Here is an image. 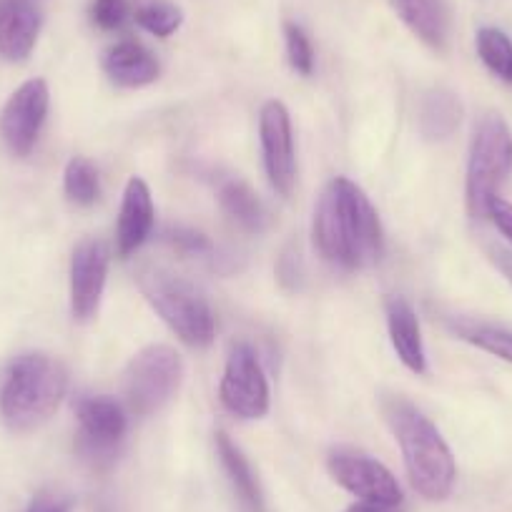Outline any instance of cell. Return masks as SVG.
Segmentation results:
<instances>
[{
  "instance_id": "6da1fadb",
  "label": "cell",
  "mask_w": 512,
  "mask_h": 512,
  "mask_svg": "<svg viewBox=\"0 0 512 512\" xmlns=\"http://www.w3.org/2000/svg\"><path fill=\"white\" fill-rule=\"evenodd\" d=\"M312 236L324 262L347 272L377 264L384 249L377 209L369 196L344 176L324 186L314 209Z\"/></svg>"
},
{
  "instance_id": "7a4b0ae2",
  "label": "cell",
  "mask_w": 512,
  "mask_h": 512,
  "mask_svg": "<svg viewBox=\"0 0 512 512\" xmlns=\"http://www.w3.org/2000/svg\"><path fill=\"white\" fill-rule=\"evenodd\" d=\"M382 415L400 442L412 487L430 502L447 500L455 487L457 465L435 422L400 395L384 397Z\"/></svg>"
},
{
  "instance_id": "3957f363",
  "label": "cell",
  "mask_w": 512,
  "mask_h": 512,
  "mask_svg": "<svg viewBox=\"0 0 512 512\" xmlns=\"http://www.w3.org/2000/svg\"><path fill=\"white\" fill-rule=\"evenodd\" d=\"M68 392V369L58 357L43 352L21 354L8 367L0 390V417L16 435L38 430L61 407Z\"/></svg>"
},
{
  "instance_id": "277c9868",
  "label": "cell",
  "mask_w": 512,
  "mask_h": 512,
  "mask_svg": "<svg viewBox=\"0 0 512 512\" xmlns=\"http://www.w3.org/2000/svg\"><path fill=\"white\" fill-rule=\"evenodd\" d=\"M136 284L181 342L194 349H206L214 342V309L194 282L161 264H144L136 274Z\"/></svg>"
},
{
  "instance_id": "5b68a950",
  "label": "cell",
  "mask_w": 512,
  "mask_h": 512,
  "mask_svg": "<svg viewBox=\"0 0 512 512\" xmlns=\"http://www.w3.org/2000/svg\"><path fill=\"white\" fill-rule=\"evenodd\" d=\"M512 171V134L500 113H485L475 126L467 159L465 204L472 219H487L502 181Z\"/></svg>"
},
{
  "instance_id": "8992f818",
  "label": "cell",
  "mask_w": 512,
  "mask_h": 512,
  "mask_svg": "<svg viewBox=\"0 0 512 512\" xmlns=\"http://www.w3.org/2000/svg\"><path fill=\"white\" fill-rule=\"evenodd\" d=\"M184 379L181 354L169 344L141 349L123 372V400L134 415L149 417L176 397Z\"/></svg>"
},
{
  "instance_id": "52a82bcc",
  "label": "cell",
  "mask_w": 512,
  "mask_h": 512,
  "mask_svg": "<svg viewBox=\"0 0 512 512\" xmlns=\"http://www.w3.org/2000/svg\"><path fill=\"white\" fill-rule=\"evenodd\" d=\"M219 400L239 420H262L269 412V382L251 344L234 342L229 347Z\"/></svg>"
},
{
  "instance_id": "ba28073f",
  "label": "cell",
  "mask_w": 512,
  "mask_h": 512,
  "mask_svg": "<svg viewBox=\"0 0 512 512\" xmlns=\"http://www.w3.org/2000/svg\"><path fill=\"white\" fill-rule=\"evenodd\" d=\"M78 452L93 465H106L116 457L128 430L123 405L106 395H83L76 400Z\"/></svg>"
},
{
  "instance_id": "9c48e42d",
  "label": "cell",
  "mask_w": 512,
  "mask_h": 512,
  "mask_svg": "<svg viewBox=\"0 0 512 512\" xmlns=\"http://www.w3.org/2000/svg\"><path fill=\"white\" fill-rule=\"evenodd\" d=\"M329 475L337 485L359 497V502H382V505H402V487L382 462L364 452L334 450L327 460Z\"/></svg>"
},
{
  "instance_id": "30bf717a",
  "label": "cell",
  "mask_w": 512,
  "mask_h": 512,
  "mask_svg": "<svg viewBox=\"0 0 512 512\" xmlns=\"http://www.w3.org/2000/svg\"><path fill=\"white\" fill-rule=\"evenodd\" d=\"M48 106H51V91L43 78H31L8 98L0 111V136L13 154H31L46 123Z\"/></svg>"
},
{
  "instance_id": "8fae6325",
  "label": "cell",
  "mask_w": 512,
  "mask_h": 512,
  "mask_svg": "<svg viewBox=\"0 0 512 512\" xmlns=\"http://www.w3.org/2000/svg\"><path fill=\"white\" fill-rule=\"evenodd\" d=\"M259 139H262L264 169L277 194L289 196L297 181V156H294L292 118L282 101H267L259 113Z\"/></svg>"
},
{
  "instance_id": "7c38bea8",
  "label": "cell",
  "mask_w": 512,
  "mask_h": 512,
  "mask_svg": "<svg viewBox=\"0 0 512 512\" xmlns=\"http://www.w3.org/2000/svg\"><path fill=\"white\" fill-rule=\"evenodd\" d=\"M111 246L103 239H83L71 256V314L76 322H91L106 289Z\"/></svg>"
},
{
  "instance_id": "4fadbf2b",
  "label": "cell",
  "mask_w": 512,
  "mask_h": 512,
  "mask_svg": "<svg viewBox=\"0 0 512 512\" xmlns=\"http://www.w3.org/2000/svg\"><path fill=\"white\" fill-rule=\"evenodd\" d=\"M154 199H151V189L144 179L131 176L123 189L121 211H118L116 224V251L118 256L128 259L131 254L144 246V241L151 236L154 229Z\"/></svg>"
},
{
  "instance_id": "5bb4252c",
  "label": "cell",
  "mask_w": 512,
  "mask_h": 512,
  "mask_svg": "<svg viewBox=\"0 0 512 512\" xmlns=\"http://www.w3.org/2000/svg\"><path fill=\"white\" fill-rule=\"evenodd\" d=\"M43 18L31 0H0V56L21 63L36 48Z\"/></svg>"
},
{
  "instance_id": "9a60e30c",
  "label": "cell",
  "mask_w": 512,
  "mask_h": 512,
  "mask_svg": "<svg viewBox=\"0 0 512 512\" xmlns=\"http://www.w3.org/2000/svg\"><path fill=\"white\" fill-rule=\"evenodd\" d=\"M103 71L116 86L144 88L159 78L161 66L154 53L139 41H121L103 53Z\"/></svg>"
},
{
  "instance_id": "2e32d148",
  "label": "cell",
  "mask_w": 512,
  "mask_h": 512,
  "mask_svg": "<svg viewBox=\"0 0 512 512\" xmlns=\"http://www.w3.org/2000/svg\"><path fill=\"white\" fill-rule=\"evenodd\" d=\"M392 11L432 51H445L450 41L447 0H390Z\"/></svg>"
},
{
  "instance_id": "e0dca14e",
  "label": "cell",
  "mask_w": 512,
  "mask_h": 512,
  "mask_svg": "<svg viewBox=\"0 0 512 512\" xmlns=\"http://www.w3.org/2000/svg\"><path fill=\"white\" fill-rule=\"evenodd\" d=\"M387 329H390V342L395 347L397 357L410 372H427V352L425 339H422L420 319L407 299L392 297L387 302Z\"/></svg>"
},
{
  "instance_id": "ac0fdd59",
  "label": "cell",
  "mask_w": 512,
  "mask_h": 512,
  "mask_svg": "<svg viewBox=\"0 0 512 512\" xmlns=\"http://www.w3.org/2000/svg\"><path fill=\"white\" fill-rule=\"evenodd\" d=\"M216 455H219L221 467L226 472V480H229L241 510L267 512V500H264L262 485H259V477H256L254 467L246 460L244 452L239 450V445L221 430L216 432Z\"/></svg>"
},
{
  "instance_id": "d6986e66",
  "label": "cell",
  "mask_w": 512,
  "mask_h": 512,
  "mask_svg": "<svg viewBox=\"0 0 512 512\" xmlns=\"http://www.w3.org/2000/svg\"><path fill=\"white\" fill-rule=\"evenodd\" d=\"M219 204L224 214L234 221L239 229L249 234H262L269 224V214L264 201L254 189L241 179H226L219 186Z\"/></svg>"
},
{
  "instance_id": "ffe728a7",
  "label": "cell",
  "mask_w": 512,
  "mask_h": 512,
  "mask_svg": "<svg viewBox=\"0 0 512 512\" xmlns=\"http://www.w3.org/2000/svg\"><path fill=\"white\" fill-rule=\"evenodd\" d=\"M420 134L427 141H445L455 134L462 123V103L447 88H432L420 103Z\"/></svg>"
},
{
  "instance_id": "44dd1931",
  "label": "cell",
  "mask_w": 512,
  "mask_h": 512,
  "mask_svg": "<svg viewBox=\"0 0 512 512\" xmlns=\"http://www.w3.org/2000/svg\"><path fill=\"white\" fill-rule=\"evenodd\" d=\"M450 329L460 339L482 349V352H490L512 364V329L487 322H475V319H452Z\"/></svg>"
},
{
  "instance_id": "7402d4cb",
  "label": "cell",
  "mask_w": 512,
  "mask_h": 512,
  "mask_svg": "<svg viewBox=\"0 0 512 512\" xmlns=\"http://www.w3.org/2000/svg\"><path fill=\"white\" fill-rule=\"evenodd\" d=\"M477 53L487 71L495 73L502 83L512 86V41L500 28H480L477 31Z\"/></svg>"
},
{
  "instance_id": "603a6c76",
  "label": "cell",
  "mask_w": 512,
  "mask_h": 512,
  "mask_svg": "<svg viewBox=\"0 0 512 512\" xmlns=\"http://www.w3.org/2000/svg\"><path fill=\"white\" fill-rule=\"evenodd\" d=\"M63 191H66L68 201L76 206H91L96 204L101 196V179H98V169L83 156L68 161L66 171H63Z\"/></svg>"
},
{
  "instance_id": "cb8c5ba5",
  "label": "cell",
  "mask_w": 512,
  "mask_h": 512,
  "mask_svg": "<svg viewBox=\"0 0 512 512\" xmlns=\"http://www.w3.org/2000/svg\"><path fill=\"white\" fill-rule=\"evenodd\" d=\"M136 23H139L144 31H149L156 38H169L184 23V13L174 3H166V0H154V3H146L136 11Z\"/></svg>"
},
{
  "instance_id": "d4e9b609",
  "label": "cell",
  "mask_w": 512,
  "mask_h": 512,
  "mask_svg": "<svg viewBox=\"0 0 512 512\" xmlns=\"http://www.w3.org/2000/svg\"><path fill=\"white\" fill-rule=\"evenodd\" d=\"M284 41H287L289 66H292L299 76H312L314 48L307 31H304L302 26H297V23H284Z\"/></svg>"
},
{
  "instance_id": "484cf974",
  "label": "cell",
  "mask_w": 512,
  "mask_h": 512,
  "mask_svg": "<svg viewBox=\"0 0 512 512\" xmlns=\"http://www.w3.org/2000/svg\"><path fill=\"white\" fill-rule=\"evenodd\" d=\"M164 239L169 241L179 254L186 256H209L211 249H214L209 236L191 229V226H171V229H166Z\"/></svg>"
},
{
  "instance_id": "4316f807",
  "label": "cell",
  "mask_w": 512,
  "mask_h": 512,
  "mask_svg": "<svg viewBox=\"0 0 512 512\" xmlns=\"http://www.w3.org/2000/svg\"><path fill=\"white\" fill-rule=\"evenodd\" d=\"M131 16V3L128 0H93L91 21L101 31H116Z\"/></svg>"
},
{
  "instance_id": "83f0119b",
  "label": "cell",
  "mask_w": 512,
  "mask_h": 512,
  "mask_svg": "<svg viewBox=\"0 0 512 512\" xmlns=\"http://www.w3.org/2000/svg\"><path fill=\"white\" fill-rule=\"evenodd\" d=\"M76 500L63 490H41L31 500L26 512H71Z\"/></svg>"
},
{
  "instance_id": "f1b7e54d",
  "label": "cell",
  "mask_w": 512,
  "mask_h": 512,
  "mask_svg": "<svg viewBox=\"0 0 512 512\" xmlns=\"http://www.w3.org/2000/svg\"><path fill=\"white\" fill-rule=\"evenodd\" d=\"M485 254L492 264L497 267V272L512 284V249L510 246L500 244V241H487L485 244Z\"/></svg>"
},
{
  "instance_id": "f546056e",
  "label": "cell",
  "mask_w": 512,
  "mask_h": 512,
  "mask_svg": "<svg viewBox=\"0 0 512 512\" xmlns=\"http://www.w3.org/2000/svg\"><path fill=\"white\" fill-rule=\"evenodd\" d=\"M487 219H490L492 224L497 226V231H500L502 236H507V241L512 244V204L510 201H505L497 196V199L492 201L490 216H487Z\"/></svg>"
},
{
  "instance_id": "4dcf8cb0",
  "label": "cell",
  "mask_w": 512,
  "mask_h": 512,
  "mask_svg": "<svg viewBox=\"0 0 512 512\" xmlns=\"http://www.w3.org/2000/svg\"><path fill=\"white\" fill-rule=\"evenodd\" d=\"M299 254H294V251H284L282 262H279V282L284 284V287H297L299 277H302V272H299Z\"/></svg>"
},
{
  "instance_id": "1f68e13d",
  "label": "cell",
  "mask_w": 512,
  "mask_h": 512,
  "mask_svg": "<svg viewBox=\"0 0 512 512\" xmlns=\"http://www.w3.org/2000/svg\"><path fill=\"white\" fill-rule=\"evenodd\" d=\"M344 512H405L402 505H382V502H357Z\"/></svg>"
}]
</instances>
